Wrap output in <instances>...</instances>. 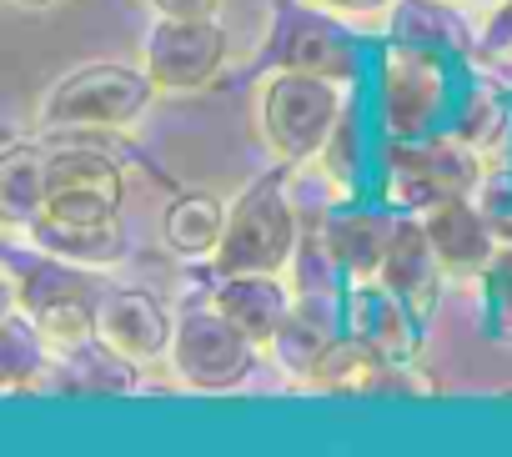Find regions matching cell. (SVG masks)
Masks as SVG:
<instances>
[{
	"label": "cell",
	"instance_id": "obj_1",
	"mask_svg": "<svg viewBox=\"0 0 512 457\" xmlns=\"http://www.w3.org/2000/svg\"><path fill=\"white\" fill-rule=\"evenodd\" d=\"M302 237H307V221L292 201L287 166L277 161L272 171H262L231 201L226 237H221L211 267H216V277H226V272H292Z\"/></svg>",
	"mask_w": 512,
	"mask_h": 457
},
{
	"label": "cell",
	"instance_id": "obj_2",
	"mask_svg": "<svg viewBox=\"0 0 512 457\" xmlns=\"http://www.w3.org/2000/svg\"><path fill=\"white\" fill-rule=\"evenodd\" d=\"M347 111L342 81L307 76V71H272L256 91V131L282 166H302L322 156L337 121Z\"/></svg>",
	"mask_w": 512,
	"mask_h": 457
},
{
	"label": "cell",
	"instance_id": "obj_3",
	"mask_svg": "<svg viewBox=\"0 0 512 457\" xmlns=\"http://www.w3.org/2000/svg\"><path fill=\"white\" fill-rule=\"evenodd\" d=\"M156 81L146 66L126 61H86L66 71L46 96H41V121L66 126V131H121L146 116L156 101Z\"/></svg>",
	"mask_w": 512,
	"mask_h": 457
},
{
	"label": "cell",
	"instance_id": "obj_4",
	"mask_svg": "<svg viewBox=\"0 0 512 457\" xmlns=\"http://www.w3.org/2000/svg\"><path fill=\"white\" fill-rule=\"evenodd\" d=\"M482 151L452 131L392 141L382 151V201L397 211H427L447 196H472L482 186Z\"/></svg>",
	"mask_w": 512,
	"mask_h": 457
},
{
	"label": "cell",
	"instance_id": "obj_5",
	"mask_svg": "<svg viewBox=\"0 0 512 457\" xmlns=\"http://www.w3.org/2000/svg\"><path fill=\"white\" fill-rule=\"evenodd\" d=\"M377 116L392 141L442 131V116H452V56L392 46L377 71Z\"/></svg>",
	"mask_w": 512,
	"mask_h": 457
},
{
	"label": "cell",
	"instance_id": "obj_6",
	"mask_svg": "<svg viewBox=\"0 0 512 457\" xmlns=\"http://www.w3.org/2000/svg\"><path fill=\"white\" fill-rule=\"evenodd\" d=\"M256 347L231 317H221L206 302H191L186 312H176V342H171V372L181 387L191 392H231L251 377L256 367Z\"/></svg>",
	"mask_w": 512,
	"mask_h": 457
},
{
	"label": "cell",
	"instance_id": "obj_7",
	"mask_svg": "<svg viewBox=\"0 0 512 457\" xmlns=\"http://www.w3.org/2000/svg\"><path fill=\"white\" fill-rule=\"evenodd\" d=\"M121 196H126V176L106 151L56 146L46 161V201L36 216L66 221V226H111L121 221Z\"/></svg>",
	"mask_w": 512,
	"mask_h": 457
},
{
	"label": "cell",
	"instance_id": "obj_8",
	"mask_svg": "<svg viewBox=\"0 0 512 457\" xmlns=\"http://www.w3.org/2000/svg\"><path fill=\"white\" fill-rule=\"evenodd\" d=\"M262 61L272 71H307V76H327V81L352 86L362 76L367 51L322 6L317 11H307V6H277V21L267 31V56Z\"/></svg>",
	"mask_w": 512,
	"mask_h": 457
},
{
	"label": "cell",
	"instance_id": "obj_9",
	"mask_svg": "<svg viewBox=\"0 0 512 457\" xmlns=\"http://www.w3.org/2000/svg\"><path fill=\"white\" fill-rule=\"evenodd\" d=\"M141 66L171 96L206 91L226 66V31L216 26V16H156L141 46Z\"/></svg>",
	"mask_w": 512,
	"mask_h": 457
},
{
	"label": "cell",
	"instance_id": "obj_10",
	"mask_svg": "<svg viewBox=\"0 0 512 457\" xmlns=\"http://www.w3.org/2000/svg\"><path fill=\"white\" fill-rule=\"evenodd\" d=\"M317 242L327 247V257L337 262V272L347 282H367L382 272V257L392 247L397 232V206H377L362 196H337L317 221H312Z\"/></svg>",
	"mask_w": 512,
	"mask_h": 457
},
{
	"label": "cell",
	"instance_id": "obj_11",
	"mask_svg": "<svg viewBox=\"0 0 512 457\" xmlns=\"http://www.w3.org/2000/svg\"><path fill=\"white\" fill-rule=\"evenodd\" d=\"M422 322L382 277L367 282H347V332L372 347L382 362L392 367H412L422 357Z\"/></svg>",
	"mask_w": 512,
	"mask_h": 457
},
{
	"label": "cell",
	"instance_id": "obj_12",
	"mask_svg": "<svg viewBox=\"0 0 512 457\" xmlns=\"http://www.w3.org/2000/svg\"><path fill=\"white\" fill-rule=\"evenodd\" d=\"M96 337L106 347H116L121 357H131L136 367H151V362L171 357L176 312L141 287H111L96 302Z\"/></svg>",
	"mask_w": 512,
	"mask_h": 457
},
{
	"label": "cell",
	"instance_id": "obj_13",
	"mask_svg": "<svg viewBox=\"0 0 512 457\" xmlns=\"http://www.w3.org/2000/svg\"><path fill=\"white\" fill-rule=\"evenodd\" d=\"M422 221H427V237H432V247H437V257H442V272H447L452 282L482 277L487 262H492L497 247H502V237H497L487 206L477 201V191H472V196H447V201L427 206Z\"/></svg>",
	"mask_w": 512,
	"mask_h": 457
},
{
	"label": "cell",
	"instance_id": "obj_14",
	"mask_svg": "<svg viewBox=\"0 0 512 457\" xmlns=\"http://www.w3.org/2000/svg\"><path fill=\"white\" fill-rule=\"evenodd\" d=\"M337 337H347V292H297V302L267 352L277 357L282 372H292L302 382Z\"/></svg>",
	"mask_w": 512,
	"mask_h": 457
},
{
	"label": "cell",
	"instance_id": "obj_15",
	"mask_svg": "<svg viewBox=\"0 0 512 457\" xmlns=\"http://www.w3.org/2000/svg\"><path fill=\"white\" fill-rule=\"evenodd\" d=\"M377 277H382L417 317H432L447 272H442V257H437L432 237H427L422 211H397V232H392V247H387Z\"/></svg>",
	"mask_w": 512,
	"mask_h": 457
},
{
	"label": "cell",
	"instance_id": "obj_16",
	"mask_svg": "<svg viewBox=\"0 0 512 457\" xmlns=\"http://www.w3.org/2000/svg\"><path fill=\"white\" fill-rule=\"evenodd\" d=\"M292 302H297V292L282 282V272H226L211 287V307L221 317H231L256 347H272Z\"/></svg>",
	"mask_w": 512,
	"mask_h": 457
},
{
	"label": "cell",
	"instance_id": "obj_17",
	"mask_svg": "<svg viewBox=\"0 0 512 457\" xmlns=\"http://www.w3.org/2000/svg\"><path fill=\"white\" fill-rule=\"evenodd\" d=\"M387 41L392 46L442 51L452 61L477 56V31L452 11V0H397V6L387 11Z\"/></svg>",
	"mask_w": 512,
	"mask_h": 457
},
{
	"label": "cell",
	"instance_id": "obj_18",
	"mask_svg": "<svg viewBox=\"0 0 512 457\" xmlns=\"http://www.w3.org/2000/svg\"><path fill=\"white\" fill-rule=\"evenodd\" d=\"M51 382H56V352L46 347L31 312L6 302V327H0V387L11 397H21V392H51Z\"/></svg>",
	"mask_w": 512,
	"mask_h": 457
},
{
	"label": "cell",
	"instance_id": "obj_19",
	"mask_svg": "<svg viewBox=\"0 0 512 457\" xmlns=\"http://www.w3.org/2000/svg\"><path fill=\"white\" fill-rule=\"evenodd\" d=\"M226 211L211 191H181L161 211V242L186 262H211L226 237Z\"/></svg>",
	"mask_w": 512,
	"mask_h": 457
},
{
	"label": "cell",
	"instance_id": "obj_20",
	"mask_svg": "<svg viewBox=\"0 0 512 457\" xmlns=\"http://www.w3.org/2000/svg\"><path fill=\"white\" fill-rule=\"evenodd\" d=\"M141 387V367L131 357H121L116 347H106L101 337L56 357V382L51 392H91V397H131Z\"/></svg>",
	"mask_w": 512,
	"mask_h": 457
},
{
	"label": "cell",
	"instance_id": "obj_21",
	"mask_svg": "<svg viewBox=\"0 0 512 457\" xmlns=\"http://www.w3.org/2000/svg\"><path fill=\"white\" fill-rule=\"evenodd\" d=\"M26 232H31V247L36 252H51L61 262H76V267H116L126 257V237H121V221L111 226H66V221H26Z\"/></svg>",
	"mask_w": 512,
	"mask_h": 457
},
{
	"label": "cell",
	"instance_id": "obj_22",
	"mask_svg": "<svg viewBox=\"0 0 512 457\" xmlns=\"http://www.w3.org/2000/svg\"><path fill=\"white\" fill-rule=\"evenodd\" d=\"M46 161H51V151L31 146V141H16V146H6V156H0V216H6L11 226H26L41 211Z\"/></svg>",
	"mask_w": 512,
	"mask_h": 457
},
{
	"label": "cell",
	"instance_id": "obj_23",
	"mask_svg": "<svg viewBox=\"0 0 512 457\" xmlns=\"http://www.w3.org/2000/svg\"><path fill=\"white\" fill-rule=\"evenodd\" d=\"M382 367H387V362L347 332V337H337V342L317 357V367L302 377V387H312V392H342V397L357 392V397H362V392H377Z\"/></svg>",
	"mask_w": 512,
	"mask_h": 457
},
{
	"label": "cell",
	"instance_id": "obj_24",
	"mask_svg": "<svg viewBox=\"0 0 512 457\" xmlns=\"http://www.w3.org/2000/svg\"><path fill=\"white\" fill-rule=\"evenodd\" d=\"M96 302H101V297H61V302L36 307L31 322L41 327L46 347H51L56 357H66V352L96 342Z\"/></svg>",
	"mask_w": 512,
	"mask_h": 457
},
{
	"label": "cell",
	"instance_id": "obj_25",
	"mask_svg": "<svg viewBox=\"0 0 512 457\" xmlns=\"http://www.w3.org/2000/svg\"><path fill=\"white\" fill-rule=\"evenodd\" d=\"M447 131L462 136V141L477 146V151H492V146L502 141V131H507V111H502V101H497L487 86H472L467 101L452 111V126H447Z\"/></svg>",
	"mask_w": 512,
	"mask_h": 457
},
{
	"label": "cell",
	"instance_id": "obj_26",
	"mask_svg": "<svg viewBox=\"0 0 512 457\" xmlns=\"http://www.w3.org/2000/svg\"><path fill=\"white\" fill-rule=\"evenodd\" d=\"M482 282V317H487V332L497 342H512V247L502 242L497 257L487 262V272L477 277Z\"/></svg>",
	"mask_w": 512,
	"mask_h": 457
},
{
	"label": "cell",
	"instance_id": "obj_27",
	"mask_svg": "<svg viewBox=\"0 0 512 457\" xmlns=\"http://www.w3.org/2000/svg\"><path fill=\"white\" fill-rule=\"evenodd\" d=\"M477 201L487 206V216H492V226H497V237L512 247V181H482L477 186Z\"/></svg>",
	"mask_w": 512,
	"mask_h": 457
},
{
	"label": "cell",
	"instance_id": "obj_28",
	"mask_svg": "<svg viewBox=\"0 0 512 457\" xmlns=\"http://www.w3.org/2000/svg\"><path fill=\"white\" fill-rule=\"evenodd\" d=\"M512 51V0H497L487 26L477 31V56H507Z\"/></svg>",
	"mask_w": 512,
	"mask_h": 457
},
{
	"label": "cell",
	"instance_id": "obj_29",
	"mask_svg": "<svg viewBox=\"0 0 512 457\" xmlns=\"http://www.w3.org/2000/svg\"><path fill=\"white\" fill-rule=\"evenodd\" d=\"M312 6H322L332 16H377V11H392L397 0H312Z\"/></svg>",
	"mask_w": 512,
	"mask_h": 457
},
{
	"label": "cell",
	"instance_id": "obj_30",
	"mask_svg": "<svg viewBox=\"0 0 512 457\" xmlns=\"http://www.w3.org/2000/svg\"><path fill=\"white\" fill-rule=\"evenodd\" d=\"M156 16H216L221 0H146Z\"/></svg>",
	"mask_w": 512,
	"mask_h": 457
},
{
	"label": "cell",
	"instance_id": "obj_31",
	"mask_svg": "<svg viewBox=\"0 0 512 457\" xmlns=\"http://www.w3.org/2000/svg\"><path fill=\"white\" fill-rule=\"evenodd\" d=\"M21 6H31V11H41V6H56V0H21Z\"/></svg>",
	"mask_w": 512,
	"mask_h": 457
},
{
	"label": "cell",
	"instance_id": "obj_32",
	"mask_svg": "<svg viewBox=\"0 0 512 457\" xmlns=\"http://www.w3.org/2000/svg\"><path fill=\"white\" fill-rule=\"evenodd\" d=\"M472 6H497V0H472Z\"/></svg>",
	"mask_w": 512,
	"mask_h": 457
}]
</instances>
